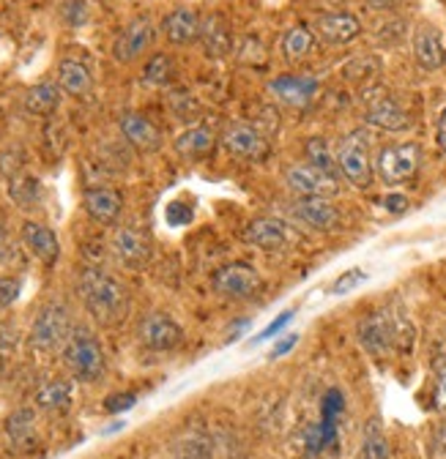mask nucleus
Segmentation results:
<instances>
[{
  "mask_svg": "<svg viewBox=\"0 0 446 459\" xmlns=\"http://www.w3.org/2000/svg\"><path fill=\"white\" fill-rule=\"evenodd\" d=\"M435 140H438V148L441 153L446 156V109L438 115V129H435Z\"/></svg>",
  "mask_w": 446,
  "mask_h": 459,
  "instance_id": "44",
  "label": "nucleus"
},
{
  "mask_svg": "<svg viewBox=\"0 0 446 459\" xmlns=\"http://www.w3.org/2000/svg\"><path fill=\"white\" fill-rule=\"evenodd\" d=\"M414 339V328L406 317L392 312H375L359 323V342L372 356H386L392 351H408Z\"/></svg>",
  "mask_w": 446,
  "mask_h": 459,
  "instance_id": "2",
  "label": "nucleus"
},
{
  "mask_svg": "<svg viewBox=\"0 0 446 459\" xmlns=\"http://www.w3.org/2000/svg\"><path fill=\"white\" fill-rule=\"evenodd\" d=\"M430 459H446V424H441V427L433 432V440H430Z\"/></svg>",
  "mask_w": 446,
  "mask_h": 459,
  "instance_id": "40",
  "label": "nucleus"
},
{
  "mask_svg": "<svg viewBox=\"0 0 446 459\" xmlns=\"http://www.w3.org/2000/svg\"><path fill=\"white\" fill-rule=\"evenodd\" d=\"M140 342L145 344L148 351H153V353L176 351L179 344L184 342V328L171 315L153 312V315H148L140 323Z\"/></svg>",
  "mask_w": 446,
  "mask_h": 459,
  "instance_id": "9",
  "label": "nucleus"
},
{
  "mask_svg": "<svg viewBox=\"0 0 446 459\" xmlns=\"http://www.w3.org/2000/svg\"><path fill=\"white\" fill-rule=\"evenodd\" d=\"M61 107V85L58 82H39L25 93V109L31 115H52Z\"/></svg>",
  "mask_w": 446,
  "mask_h": 459,
  "instance_id": "25",
  "label": "nucleus"
},
{
  "mask_svg": "<svg viewBox=\"0 0 446 459\" xmlns=\"http://www.w3.org/2000/svg\"><path fill=\"white\" fill-rule=\"evenodd\" d=\"M291 320H293V309L283 312V315H280V317H276L274 323H268V325H266V328H263V331L258 333V339H271L274 333H280V331H283V328H285V325H288Z\"/></svg>",
  "mask_w": 446,
  "mask_h": 459,
  "instance_id": "41",
  "label": "nucleus"
},
{
  "mask_svg": "<svg viewBox=\"0 0 446 459\" xmlns=\"http://www.w3.org/2000/svg\"><path fill=\"white\" fill-rule=\"evenodd\" d=\"M337 169L343 178L356 189H367L372 184V161H370V132L356 129L343 137L337 145Z\"/></svg>",
  "mask_w": 446,
  "mask_h": 459,
  "instance_id": "4",
  "label": "nucleus"
},
{
  "mask_svg": "<svg viewBox=\"0 0 446 459\" xmlns=\"http://www.w3.org/2000/svg\"><path fill=\"white\" fill-rule=\"evenodd\" d=\"M9 195H12V200H14L17 205L31 208V205H36L39 197H41V184H39L36 178H31V176H22V178H14V181H12Z\"/></svg>",
  "mask_w": 446,
  "mask_h": 459,
  "instance_id": "32",
  "label": "nucleus"
},
{
  "mask_svg": "<svg viewBox=\"0 0 446 459\" xmlns=\"http://www.w3.org/2000/svg\"><path fill=\"white\" fill-rule=\"evenodd\" d=\"M222 145H225V151L231 156H239V159H249V161H258L268 153V143L266 137L249 126V124H233L225 137H222Z\"/></svg>",
  "mask_w": 446,
  "mask_h": 459,
  "instance_id": "13",
  "label": "nucleus"
},
{
  "mask_svg": "<svg viewBox=\"0 0 446 459\" xmlns=\"http://www.w3.org/2000/svg\"><path fill=\"white\" fill-rule=\"evenodd\" d=\"M200 17L197 12L192 9H176L164 17L162 22V33L167 36V41L176 44V47H184V44H192L200 39Z\"/></svg>",
  "mask_w": 446,
  "mask_h": 459,
  "instance_id": "22",
  "label": "nucleus"
},
{
  "mask_svg": "<svg viewBox=\"0 0 446 459\" xmlns=\"http://www.w3.org/2000/svg\"><path fill=\"white\" fill-rule=\"evenodd\" d=\"M312 44H315V33L307 25H293L283 39L285 61H302V57H307L312 52Z\"/></svg>",
  "mask_w": 446,
  "mask_h": 459,
  "instance_id": "29",
  "label": "nucleus"
},
{
  "mask_svg": "<svg viewBox=\"0 0 446 459\" xmlns=\"http://www.w3.org/2000/svg\"><path fill=\"white\" fill-rule=\"evenodd\" d=\"M200 39H203V44H206V52L214 55V57L228 55V49H231L228 28H225V22H222L219 17H211V20L206 22V28H200Z\"/></svg>",
  "mask_w": 446,
  "mask_h": 459,
  "instance_id": "30",
  "label": "nucleus"
},
{
  "mask_svg": "<svg viewBox=\"0 0 446 459\" xmlns=\"http://www.w3.org/2000/svg\"><path fill=\"white\" fill-rule=\"evenodd\" d=\"M315 33L326 44L340 47V44H351L354 39L362 36V22H359V17L348 14V12H331V14H320L315 20Z\"/></svg>",
  "mask_w": 446,
  "mask_h": 459,
  "instance_id": "14",
  "label": "nucleus"
},
{
  "mask_svg": "<svg viewBox=\"0 0 446 459\" xmlns=\"http://www.w3.org/2000/svg\"><path fill=\"white\" fill-rule=\"evenodd\" d=\"M80 299L99 325H118L129 315L127 287L101 268H85L80 273Z\"/></svg>",
  "mask_w": 446,
  "mask_h": 459,
  "instance_id": "1",
  "label": "nucleus"
},
{
  "mask_svg": "<svg viewBox=\"0 0 446 459\" xmlns=\"http://www.w3.org/2000/svg\"><path fill=\"white\" fill-rule=\"evenodd\" d=\"M211 440L208 437H203V435H187L179 446H176V451H173V459H211Z\"/></svg>",
  "mask_w": 446,
  "mask_h": 459,
  "instance_id": "33",
  "label": "nucleus"
},
{
  "mask_svg": "<svg viewBox=\"0 0 446 459\" xmlns=\"http://www.w3.org/2000/svg\"><path fill=\"white\" fill-rule=\"evenodd\" d=\"M176 77V64H173V57L167 55V52H156L151 55L145 66H143V82L151 85V88H162L167 85Z\"/></svg>",
  "mask_w": 446,
  "mask_h": 459,
  "instance_id": "28",
  "label": "nucleus"
},
{
  "mask_svg": "<svg viewBox=\"0 0 446 459\" xmlns=\"http://www.w3.org/2000/svg\"><path fill=\"white\" fill-rule=\"evenodd\" d=\"M214 145H216V137H214V132L206 129V126H195V129L184 132V134L176 140V151H179V156H184V159H203V156H208V153L214 151Z\"/></svg>",
  "mask_w": 446,
  "mask_h": 459,
  "instance_id": "26",
  "label": "nucleus"
},
{
  "mask_svg": "<svg viewBox=\"0 0 446 459\" xmlns=\"http://www.w3.org/2000/svg\"><path fill=\"white\" fill-rule=\"evenodd\" d=\"M367 124L383 132H406L411 129V115L400 107L395 96L380 91L367 99Z\"/></svg>",
  "mask_w": 446,
  "mask_h": 459,
  "instance_id": "11",
  "label": "nucleus"
},
{
  "mask_svg": "<svg viewBox=\"0 0 446 459\" xmlns=\"http://www.w3.org/2000/svg\"><path fill=\"white\" fill-rule=\"evenodd\" d=\"M113 252L127 268H143L151 260V241L137 227H118L113 233Z\"/></svg>",
  "mask_w": 446,
  "mask_h": 459,
  "instance_id": "12",
  "label": "nucleus"
},
{
  "mask_svg": "<svg viewBox=\"0 0 446 459\" xmlns=\"http://www.w3.org/2000/svg\"><path fill=\"white\" fill-rule=\"evenodd\" d=\"M83 205H85V211H88V216L93 221L113 224V221H118V216L124 211V197L116 189H109V186H93V189L85 192Z\"/></svg>",
  "mask_w": 446,
  "mask_h": 459,
  "instance_id": "19",
  "label": "nucleus"
},
{
  "mask_svg": "<svg viewBox=\"0 0 446 459\" xmlns=\"http://www.w3.org/2000/svg\"><path fill=\"white\" fill-rule=\"evenodd\" d=\"M153 39H156L153 22L148 17H137L118 33V39L113 44V57L118 64H132L151 49Z\"/></svg>",
  "mask_w": 446,
  "mask_h": 459,
  "instance_id": "10",
  "label": "nucleus"
},
{
  "mask_svg": "<svg viewBox=\"0 0 446 459\" xmlns=\"http://www.w3.org/2000/svg\"><path fill=\"white\" fill-rule=\"evenodd\" d=\"M354 459H389V443L378 427V421H370L367 424V432H364V440L359 446V454Z\"/></svg>",
  "mask_w": 446,
  "mask_h": 459,
  "instance_id": "31",
  "label": "nucleus"
},
{
  "mask_svg": "<svg viewBox=\"0 0 446 459\" xmlns=\"http://www.w3.org/2000/svg\"><path fill=\"white\" fill-rule=\"evenodd\" d=\"M414 57H416L419 69H424V72L443 69V64H446V47H443L441 33L435 28L424 25V28H419L414 33Z\"/></svg>",
  "mask_w": 446,
  "mask_h": 459,
  "instance_id": "20",
  "label": "nucleus"
},
{
  "mask_svg": "<svg viewBox=\"0 0 446 459\" xmlns=\"http://www.w3.org/2000/svg\"><path fill=\"white\" fill-rule=\"evenodd\" d=\"M164 219L171 227H184V224H189L195 219V211L189 205H184V203H171L164 211Z\"/></svg>",
  "mask_w": 446,
  "mask_h": 459,
  "instance_id": "38",
  "label": "nucleus"
},
{
  "mask_svg": "<svg viewBox=\"0 0 446 459\" xmlns=\"http://www.w3.org/2000/svg\"><path fill=\"white\" fill-rule=\"evenodd\" d=\"M22 293V281L17 276H0V309H9Z\"/></svg>",
  "mask_w": 446,
  "mask_h": 459,
  "instance_id": "36",
  "label": "nucleus"
},
{
  "mask_svg": "<svg viewBox=\"0 0 446 459\" xmlns=\"http://www.w3.org/2000/svg\"><path fill=\"white\" fill-rule=\"evenodd\" d=\"M64 20L69 25H83L88 22V6L83 4V0H64Z\"/></svg>",
  "mask_w": 446,
  "mask_h": 459,
  "instance_id": "39",
  "label": "nucleus"
},
{
  "mask_svg": "<svg viewBox=\"0 0 446 459\" xmlns=\"http://www.w3.org/2000/svg\"><path fill=\"white\" fill-rule=\"evenodd\" d=\"M364 281H367V273L362 268H351V271H345L343 276H337L331 281L328 293L331 296H348L351 290H356V287H362Z\"/></svg>",
  "mask_w": 446,
  "mask_h": 459,
  "instance_id": "35",
  "label": "nucleus"
},
{
  "mask_svg": "<svg viewBox=\"0 0 446 459\" xmlns=\"http://www.w3.org/2000/svg\"><path fill=\"white\" fill-rule=\"evenodd\" d=\"M383 208L389 213H406L408 211V197H403V195H386L383 197Z\"/></svg>",
  "mask_w": 446,
  "mask_h": 459,
  "instance_id": "42",
  "label": "nucleus"
},
{
  "mask_svg": "<svg viewBox=\"0 0 446 459\" xmlns=\"http://www.w3.org/2000/svg\"><path fill=\"white\" fill-rule=\"evenodd\" d=\"M72 383L66 380H47L44 385H39L36 391V405L47 413H66L72 405Z\"/></svg>",
  "mask_w": 446,
  "mask_h": 459,
  "instance_id": "24",
  "label": "nucleus"
},
{
  "mask_svg": "<svg viewBox=\"0 0 446 459\" xmlns=\"http://www.w3.org/2000/svg\"><path fill=\"white\" fill-rule=\"evenodd\" d=\"M58 85L64 93L69 96H88L93 88V77L91 69L83 61H74V57H66L58 66Z\"/></svg>",
  "mask_w": 446,
  "mask_h": 459,
  "instance_id": "23",
  "label": "nucleus"
},
{
  "mask_svg": "<svg viewBox=\"0 0 446 459\" xmlns=\"http://www.w3.org/2000/svg\"><path fill=\"white\" fill-rule=\"evenodd\" d=\"M435 405L446 411V375H443V377H441V383H438V391H435Z\"/></svg>",
  "mask_w": 446,
  "mask_h": 459,
  "instance_id": "45",
  "label": "nucleus"
},
{
  "mask_svg": "<svg viewBox=\"0 0 446 459\" xmlns=\"http://www.w3.org/2000/svg\"><path fill=\"white\" fill-rule=\"evenodd\" d=\"M6 435H9V440H12L14 448H20V451L31 448L33 440H36V419H33V411H17V413H12L9 421H6Z\"/></svg>",
  "mask_w": 446,
  "mask_h": 459,
  "instance_id": "27",
  "label": "nucleus"
},
{
  "mask_svg": "<svg viewBox=\"0 0 446 459\" xmlns=\"http://www.w3.org/2000/svg\"><path fill=\"white\" fill-rule=\"evenodd\" d=\"M6 257V236H4V230H0V260Z\"/></svg>",
  "mask_w": 446,
  "mask_h": 459,
  "instance_id": "47",
  "label": "nucleus"
},
{
  "mask_svg": "<svg viewBox=\"0 0 446 459\" xmlns=\"http://www.w3.org/2000/svg\"><path fill=\"white\" fill-rule=\"evenodd\" d=\"M367 6H372V9H392L398 0H364Z\"/></svg>",
  "mask_w": 446,
  "mask_h": 459,
  "instance_id": "46",
  "label": "nucleus"
},
{
  "mask_svg": "<svg viewBox=\"0 0 446 459\" xmlns=\"http://www.w3.org/2000/svg\"><path fill=\"white\" fill-rule=\"evenodd\" d=\"M72 333V315L66 304L61 301H49L39 309L33 328H31V344L41 353H52L66 344Z\"/></svg>",
  "mask_w": 446,
  "mask_h": 459,
  "instance_id": "5",
  "label": "nucleus"
},
{
  "mask_svg": "<svg viewBox=\"0 0 446 459\" xmlns=\"http://www.w3.org/2000/svg\"><path fill=\"white\" fill-rule=\"evenodd\" d=\"M137 405V394L127 391V394H109L104 399V411L107 413H127Z\"/></svg>",
  "mask_w": 446,
  "mask_h": 459,
  "instance_id": "37",
  "label": "nucleus"
},
{
  "mask_svg": "<svg viewBox=\"0 0 446 459\" xmlns=\"http://www.w3.org/2000/svg\"><path fill=\"white\" fill-rule=\"evenodd\" d=\"M296 342H299V336H296V333H288V336H283V342L276 344V348L271 351V359H280V356L291 353V351L296 348Z\"/></svg>",
  "mask_w": 446,
  "mask_h": 459,
  "instance_id": "43",
  "label": "nucleus"
},
{
  "mask_svg": "<svg viewBox=\"0 0 446 459\" xmlns=\"http://www.w3.org/2000/svg\"><path fill=\"white\" fill-rule=\"evenodd\" d=\"M214 290L225 299H249L260 290V273L249 263H231L219 268L211 279Z\"/></svg>",
  "mask_w": 446,
  "mask_h": 459,
  "instance_id": "8",
  "label": "nucleus"
},
{
  "mask_svg": "<svg viewBox=\"0 0 446 459\" xmlns=\"http://www.w3.org/2000/svg\"><path fill=\"white\" fill-rule=\"evenodd\" d=\"M64 364L83 383H96L107 369L101 344L88 328H72V333L64 344Z\"/></svg>",
  "mask_w": 446,
  "mask_h": 459,
  "instance_id": "3",
  "label": "nucleus"
},
{
  "mask_svg": "<svg viewBox=\"0 0 446 459\" xmlns=\"http://www.w3.org/2000/svg\"><path fill=\"white\" fill-rule=\"evenodd\" d=\"M307 159H310V164H315V167H320V169L334 172V176H337V156L331 153V148H328L326 140H320V137L310 140L307 143Z\"/></svg>",
  "mask_w": 446,
  "mask_h": 459,
  "instance_id": "34",
  "label": "nucleus"
},
{
  "mask_svg": "<svg viewBox=\"0 0 446 459\" xmlns=\"http://www.w3.org/2000/svg\"><path fill=\"white\" fill-rule=\"evenodd\" d=\"M268 91L280 101H285V104L304 107L318 93V80L312 74H285V77L271 80Z\"/></svg>",
  "mask_w": 446,
  "mask_h": 459,
  "instance_id": "17",
  "label": "nucleus"
},
{
  "mask_svg": "<svg viewBox=\"0 0 446 459\" xmlns=\"http://www.w3.org/2000/svg\"><path fill=\"white\" fill-rule=\"evenodd\" d=\"M22 241L25 247L44 263V265H55L61 257V241L55 236V230H49L47 224L39 221H25L22 224Z\"/></svg>",
  "mask_w": 446,
  "mask_h": 459,
  "instance_id": "18",
  "label": "nucleus"
},
{
  "mask_svg": "<svg viewBox=\"0 0 446 459\" xmlns=\"http://www.w3.org/2000/svg\"><path fill=\"white\" fill-rule=\"evenodd\" d=\"M422 164V148L419 143H400V145H386L380 148L375 159V169L386 186H400L416 178Z\"/></svg>",
  "mask_w": 446,
  "mask_h": 459,
  "instance_id": "6",
  "label": "nucleus"
},
{
  "mask_svg": "<svg viewBox=\"0 0 446 459\" xmlns=\"http://www.w3.org/2000/svg\"><path fill=\"white\" fill-rule=\"evenodd\" d=\"M244 241L249 247H258L263 252H276L283 249L285 241H288V233H285V224L280 219H271V216H260L255 221H249L247 233H244Z\"/></svg>",
  "mask_w": 446,
  "mask_h": 459,
  "instance_id": "21",
  "label": "nucleus"
},
{
  "mask_svg": "<svg viewBox=\"0 0 446 459\" xmlns=\"http://www.w3.org/2000/svg\"><path fill=\"white\" fill-rule=\"evenodd\" d=\"M293 219H299L302 224L312 227V230H331L337 227L340 213L331 205V200L326 197H299L291 208Z\"/></svg>",
  "mask_w": 446,
  "mask_h": 459,
  "instance_id": "15",
  "label": "nucleus"
},
{
  "mask_svg": "<svg viewBox=\"0 0 446 459\" xmlns=\"http://www.w3.org/2000/svg\"><path fill=\"white\" fill-rule=\"evenodd\" d=\"M285 184L299 197H334L340 192V181L334 172H326L315 164H293L285 172Z\"/></svg>",
  "mask_w": 446,
  "mask_h": 459,
  "instance_id": "7",
  "label": "nucleus"
},
{
  "mask_svg": "<svg viewBox=\"0 0 446 459\" xmlns=\"http://www.w3.org/2000/svg\"><path fill=\"white\" fill-rule=\"evenodd\" d=\"M121 132H124L129 145H135L137 151H145V153L159 151L162 143H164L162 132L140 112H124L121 115Z\"/></svg>",
  "mask_w": 446,
  "mask_h": 459,
  "instance_id": "16",
  "label": "nucleus"
}]
</instances>
